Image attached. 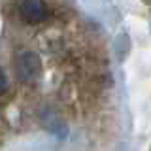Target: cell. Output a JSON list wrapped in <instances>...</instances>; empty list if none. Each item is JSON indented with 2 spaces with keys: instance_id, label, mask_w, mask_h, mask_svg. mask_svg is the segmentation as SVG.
I'll use <instances>...</instances> for the list:
<instances>
[{
  "instance_id": "3957f363",
  "label": "cell",
  "mask_w": 151,
  "mask_h": 151,
  "mask_svg": "<svg viewBox=\"0 0 151 151\" xmlns=\"http://www.w3.org/2000/svg\"><path fill=\"white\" fill-rule=\"evenodd\" d=\"M8 89V79H6V76H4V72L0 70V93H4Z\"/></svg>"
},
{
  "instance_id": "7a4b0ae2",
  "label": "cell",
  "mask_w": 151,
  "mask_h": 151,
  "mask_svg": "<svg viewBox=\"0 0 151 151\" xmlns=\"http://www.w3.org/2000/svg\"><path fill=\"white\" fill-rule=\"evenodd\" d=\"M19 13H21V17L28 23H42L49 15L47 6L42 0H23L21 8H19Z\"/></svg>"
},
{
  "instance_id": "6da1fadb",
  "label": "cell",
  "mask_w": 151,
  "mask_h": 151,
  "mask_svg": "<svg viewBox=\"0 0 151 151\" xmlns=\"http://www.w3.org/2000/svg\"><path fill=\"white\" fill-rule=\"evenodd\" d=\"M15 74L23 83H34L42 74V60L34 51H23L15 60Z\"/></svg>"
}]
</instances>
